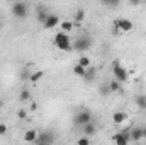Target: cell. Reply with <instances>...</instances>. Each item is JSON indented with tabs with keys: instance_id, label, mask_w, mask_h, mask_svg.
I'll list each match as a JSON object with an SVG mask.
<instances>
[{
	"instance_id": "12",
	"label": "cell",
	"mask_w": 146,
	"mask_h": 145,
	"mask_svg": "<svg viewBox=\"0 0 146 145\" xmlns=\"http://www.w3.org/2000/svg\"><path fill=\"white\" fill-rule=\"evenodd\" d=\"M126 119H127V114L122 113V111H115V113L112 114V121H114L115 125H122Z\"/></svg>"
},
{
	"instance_id": "28",
	"label": "cell",
	"mask_w": 146,
	"mask_h": 145,
	"mask_svg": "<svg viewBox=\"0 0 146 145\" xmlns=\"http://www.w3.org/2000/svg\"><path fill=\"white\" fill-rule=\"evenodd\" d=\"M26 116H27V113H26V109H19V111H17V118H19V119H24Z\"/></svg>"
},
{
	"instance_id": "26",
	"label": "cell",
	"mask_w": 146,
	"mask_h": 145,
	"mask_svg": "<svg viewBox=\"0 0 146 145\" xmlns=\"http://www.w3.org/2000/svg\"><path fill=\"white\" fill-rule=\"evenodd\" d=\"M5 135H7V125L0 123V137H5Z\"/></svg>"
},
{
	"instance_id": "20",
	"label": "cell",
	"mask_w": 146,
	"mask_h": 145,
	"mask_svg": "<svg viewBox=\"0 0 146 145\" xmlns=\"http://www.w3.org/2000/svg\"><path fill=\"white\" fill-rule=\"evenodd\" d=\"M42 77H44V72H42V70H37V72H33V73H31V79H29V80H31L33 84H37V82H39Z\"/></svg>"
},
{
	"instance_id": "16",
	"label": "cell",
	"mask_w": 146,
	"mask_h": 145,
	"mask_svg": "<svg viewBox=\"0 0 146 145\" xmlns=\"http://www.w3.org/2000/svg\"><path fill=\"white\" fill-rule=\"evenodd\" d=\"M99 94H100L102 97H109L110 94H112V92H110V89H109V84H107V82H106V84H102V85L99 87Z\"/></svg>"
},
{
	"instance_id": "21",
	"label": "cell",
	"mask_w": 146,
	"mask_h": 145,
	"mask_svg": "<svg viewBox=\"0 0 146 145\" xmlns=\"http://www.w3.org/2000/svg\"><path fill=\"white\" fill-rule=\"evenodd\" d=\"M78 65H80V67H83V68L87 70V68L90 67V58H88V56H85V55H83V56H80V58H78Z\"/></svg>"
},
{
	"instance_id": "1",
	"label": "cell",
	"mask_w": 146,
	"mask_h": 145,
	"mask_svg": "<svg viewBox=\"0 0 146 145\" xmlns=\"http://www.w3.org/2000/svg\"><path fill=\"white\" fill-rule=\"evenodd\" d=\"M92 44H94L92 38L88 36V34H82V36H78L75 41H73L72 50L78 51V53H85V51H88V50L92 48Z\"/></svg>"
},
{
	"instance_id": "24",
	"label": "cell",
	"mask_w": 146,
	"mask_h": 145,
	"mask_svg": "<svg viewBox=\"0 0 146 145\" xmlns=\"http://www.w3.org/2000/svg\"><path fill=\"white\" fill-rule=\"evenodd\" d=\"M73 73H75V75H78V77H83V75H85V68H83V67H80V65L76 63V65L73 67Z\"/></svg>"
},
{
	"instance_id": "27",
	"label": "cell",
	"mask_w": 146,
	"mask_h": 145,
	"mask_svg": "<svg viewBox=\"0 0 146 145\" xmlns=\"http://www.w3.org/2000/svg\"><path fill=\"white\" fill-rule=\"evenodd\" d=\"M21 79H24V80H26V79H31V73H29L27 68H24V70L21 72Z\"/></svg>"
},
{
	"instance_id": "30",
	"label": "cell",
	"mask_w": 146,
	"mask_h": 145,
	"mask_svg": "<svg viewBox=\"0 0 146 145\" xmlns=\"http://www.w3.org/2000/svg\"><path fill=\"white\" fill-rule=\"evenodd\" d=\"M143 138H146V126L143 128Z\"/></svg>"
},
{
	"instance_id": "19",
	"label": "cell",
	"mask_w": 146,
	"mask_h": 145,
	"mask_svg": "<svg viewBox=\"0 0 146 145\" xmlns=\"http://www.w3.org/2000/svg\"><path fill=\"white\" fill-rule=\"evenodd\" d=\"M83 19H85V10L83 9H78L75 12V22L73 24H80V22H83Z\"/></svg>"
},
{
	"instance_id": "6",
	"label": "cell",
	"mask_w": 146,
	"mask_h": 145,
	"mask_svg": "<svg viewBox=\"0 0 146 145\" xmlns=\"http://www.w3.org/2000/svg\"><path fill=\"white\" fill-rule=\"evenodd\" d=\"M114 33H117V31H124V33H127V31H131L133 29V22L129 21V19H124V17H119V19H114Z\"/></svg>"
},
{
	"instance_id": "13",
	"label": "cell",
	"mask_w": 146,
	"mask_h": 145,
	"mask_svg": "<svg viewBox=\"0 0 146 145\" xmlns=\"http://www.w3.org/2000/svg\"><path fill=\"white\" fill-rule=\"evenodd\" d=\"M37 135H39V133H37L36 130H27V132L24 133V140H26L27 144H33V142L37 140Z\"/></svg>"
},
{
	"instance_id": "32",
	"label": "cell",
	"mask_w": 146,
	"mask_h": 145,
	"mask_svg": "<svg viewBox=\"0 0 146 145\" xmlns=\"http://www.w3.org/2000/svg\"><path fill=\"white\" fill-rule=\"evenodd\" d=\"M36 145H44V144H36Z\"/></svg>"
},
{
	"instance_id": "4",
	"label": "cell",
	"mask_w": 146,
	"mask_h": 145,
	"mask_svg": "<svg viewBox=\"0 0 146 145\" xmlns=\"http://www.w3.org/2000/svg\"><path fill=\"white\" fill-rule=\"evenodd\" d=\"M112 73H114V80H117L119 84H124V82H127V79H129L127 70H126L117 60L112 62Z\"/></svg>"
},
{
	"instance_id": "2",
	"label": "cell",
	"mask_w": 146,
	"mask_h": 145,
	"mask_svg": "<svg viewBox=\"0 0 146 145\" xmlns=\"http://www.w3.org/2000/svg\"><path fill=\"white\" fill-rule=\"evenodd\" d=\"M94 121V116H92V111L90 109H80L75 116H73V123L75 126H85L88 123Z\"/></svg>"
},
{
	"instance_id": "22",
	"label": "cell",
	"mask_w": 146,
	"mask_h": 145,
	"mask_svg": "<svg viewBox=\"0 0 146 145\" xmlns=\"http://www.w3.org/2000/svg\"><path fill=\"white\" fill-rule=\"evenodd\" d=\"M107 84H109L110 92H119V91H121V84H119L117 80H110V82H107Z\"/></svg>"
},
{
	"instance_id": "18",
	"label": "cell",
	"mask_w": 146,
	"mask_h": 145,
	"mask_svg": "<svg viewBox=\"0 0 146 145\" xmlns=\"http://www.w3.org/2000/svg\"><path fill=\"white\" fill-rule=\"evenodd\" d=\"M136 106H138L139 109H146V96L145 94L136 96Z\"/></svg>"
},
{
	"instance_id": "31",
	"label": "cell",
	"mask_w": 146,
	"mask_h": 145,
	"mask_svg": "<svg viewBox=\"0 0 146 145\" xmlns=\"http://www.w3.org/2000/svg\"><path fill=\"white\" fill-rule=\"evenodd\" d=\"M2 104H3V103H2V101H0V108H2Z\"/></svg>"
},
{
	"instance_id": "23",
	"label": "cell",
	"mask_w": 146,
	"mask_h": 145,
	"mask_svg": "<svg viewBox=\"0 0 146 145\" xmlns=\"http://www.w3.org/2000/svg\"><path fill=\"white\" fill-rule=\"evenodd\" d=\"M29 97H31L29 89H22V91H21V94H19V99H21V101H27Z\"/></svg>"
},
{
	"instance_id": "14",
	"label": "cell",
	"mask_w": 146,
	"mask_h": 145,
	"mask_svg": "<svg viewBox=\"0 0 146 145\" xmlns=\"http://www.w3.org/2000/svg\"><path fill=\"white\" fill-rule=\"evenodd\" d=\"M82 128H83V137H92V135H95V132H97L94 121L88 123V125H85V126H82Z\"/></svg>"
},
{
	"instance_id": "8",
	"label": "cell",
	"mask_w": 146,
	"mask_h": 145,
	"mask_svg": "<svg viewBox=\"0 0 146 145\" xmlns=\"http://www.w3.org/2000/svg\"><path fill=\"white\" fill-rule=\"evenodd\" d=\"M54 142V133L53 132H42L37 135L36 144H44V145H51Z\"/></svg>"
},
{
	"instance_id": "9",
	"label": "cell",
	"mask_w": 146,
	"mask_h": 145,
	"mask_svg": "<svg viewBox=\"0 0 146 145\" xmlns=\"http://www.w3.org/2000/svg\"><path fill=\"white\" fill-rule=\"evenodd\" d=\"M95 79H97V68L95 67H88L87 70H85V75H83V80L87 82V84H92V82H95Z\"/></svg>"
},
{
	"instance_id": "15",
	"label": "cell",
	"mask_w": 146,
	"mask_h": 145,
	"mask_svg": "<svg viewBox=\"0 0 146 145\" xmlns=\"http://www.w3.org/2000/svg\"><path fill=\"white\" fill-rule=\"evenodd\" d=\"M48 17H49V14L46 12V7H42V5H39V7H37V21L44 24V21H46Z\"/></svg>"
},
{
	"instance_id": "11",
	"label": "cell",
	"mask_w": 146,
	"mask_h": 145,
	"mask_svg": "<svg viewBox=\"0 0 146 145\" xmlns=\"http://www.w3.org/2000/svg\"><path fill=\"white\" fill-rule=\"evenodd\" d=\"M143 138V128H133L129 130V140L131 142H139Z\"/></svg>"
},
{
	"instance_id": "5",
	"label": "cell",
	"mask_w": 146,
	"mask_h": 145,
	"mask_svg": "<svg viewBox=\"0 0 146 145\" xmlns=\"http://www.w3.org/2000/svg\"><path fill=\"white\" fill-rule=\"evenodd\" d=\"M54 44H56V48H60V50H63V51H70L72 50V38L68 36L66 33H58L56 36H54Z\"/></svg>"
},
{
	"instance_id": "25",
	"label": "cell",
	"mask_w": 146,
	"mask_h": 145,
	"mask_svg": "<svg viewBox=\"0 0 146 145\" xmlns=\"http://www.w3.org/2000/svg\"><path fill=\"white\" fill-rule=\"evenodd\" d=\"M76 145H90V138L88 137H82L76 140Z\"/></svg>"
},
{
	"instance_id": "29",
	"label": "cell",
	"mask_w": 146,
	"mask_h": 145,
	"mask_svg": "<svg viewBox=\"0 0 146 145\" xmlns=\"http://www.w3.org/2000/svg\"><path fill=\"white\" fill-rule=\"evenodd\" d=\"M106 5H109V7H117L119 5V2H104Z\"/></svg>"
},
{
	"instance_id": "33",
	"label": "cell",
	"mask_w": 146,
	"mask_h": 145,
	"mask_svg": "<svg viewBox=\"0 0 146 145\" xmlns=\"http://www.w3.org/2000/svg\"><path fill=\"white\" fill-rule=\"evenodd\" d=\"M0 28H2V21H0Z\"/></svg>"
},
{
	"instance_id": "17",
	"label": "cell",
	"mask_w": 146,
	"mask_h": 145,
	"mask_svg": "<svg viewBox=\"0 0 146 145\" xmlns=\"http://www.w3.org/2000/svg\"><path fill=\"white\" fill-rule=\"evenodd\" d=\"M73 26H75V24H73L72 21H65V22H61V24H60V28H61V33H66V34H68V33L73 29Z\"/></svg>"
},
{
	"instance_id": "10",
	"label": "cell",
	"mask_w": 146,
	"mask_h": 145,
	"mask_svg": "<svg viewBox=\"0 0 146 145\" xmlns=\"http://www.w3.org/2000/svg\"><path fill=\"white\" fill-rule=\"evenodd\" d=\"M60 24V17L58 15H54V14H49V17L44 21V29H53V28H56Z\"/></svg>"
},
{
	"instance_id": "3",
	"label": "cell",
	"mask_w": 146,
	"mask_h": 145,
	"mask_svg": "<svg viewBox=\"0 0 146 145\" xmlns=\"http://www.w3.org/2000/svg\"><path fill=\"white\" fill-rule=\"evenodd\" d=\"M10 12L15 19H26L29 14V5L26 2H15V3H12Z\"/></svg>"
},
{
	"instance_id": "7",
	"label": "cell",
	"mask_w": 146,
	"mask_h": 145,
	"mask_svg": "<svg viewBox=\"0 0 146 145\" xmlns=\"http://www.w3.org/2000/svg\"><path fill=\"white\" fill-rule=\"evenodd\" d=\"M112 140L115 145H129V130H124V132H119L115 135H112Z\"/></svg>"
}]
</instances>
